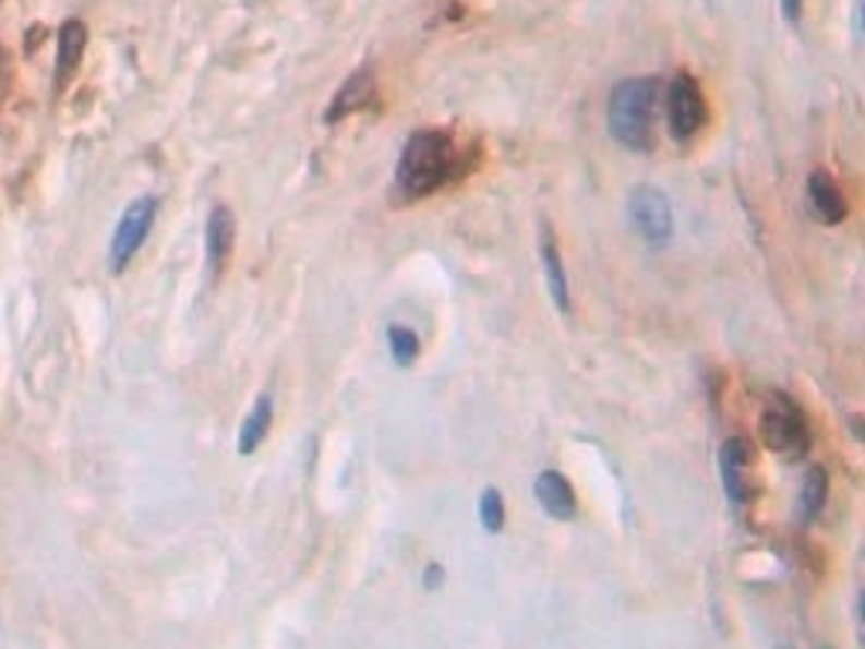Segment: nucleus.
I'll use <instances>...</instances> for the list:
<instances>
[{
	"label": "nucleus",
	"instance_id": "1",
	"mask_svg": "<svg viewBox=\"0 0 865 649\" xmlns=\"http://www.w3.org/2000/svg\"><path fill=\"white\" fill-rule=\"evenodd\" d=\"M460 173V149L454 135L443 129H417L406 140L399 163H396V193L412 203L423 200L446 183H454Z\"/></svg>",
	"mask_w": 865,
	"mask_h": 649
},
{
	"label": "nucleus",
	"instance_id": "2",
	"mask_svg": "<svg viewBox=\"0 0 865 649\" xmlns=\"http://www.w3.org/2000/svg\"><path fill=\"white\" fill-rule=\"evenodd\" d=\"M656 98H660V85L656 79H626L609 92V132L618 146L633 153H649L652 149V125H656Z\"/></svg>",
	"mask_w": 865,
	"mask_h": 649
},
{
	"label": "nucleus",
	"instance_id": "3",
	"mask_svg": "<svg viewBox=\"0 0 865 649\" xmlns=\"http://www.w3.org/2000/svg\"><path fill=\"white\" fill-rule=\"evenodd\" d=\"M760 433L774 454H784L791 460H802L812 447V430L802 413V406L784 393H771L765 417H760Z\"/></svg>",
	"mask_w": 865,
	"mask_h": 649
},
{
	"label": "nucleus",
	"instance_id": "4",
	"mask_svg": "<svg viewBox=\"0 0 865 649\" xmlns=\"http://www.w3.org/2000/svg\"><path fill=\"white\" fill-rule=\"evenodd\" d=\"M156 211H159V203L153 196H140V200H132L116 233H112V244H109V267L116 271V275H122V271L129 267V261L140 254V248L146 244V237L153 230V220H156Z\"/></svg>",
	"mask_w": 865,
	"mask_h": 649
},
{
	"label": "nucleus",
	"instance_id": "5",
	"mask_svg": "<svg viewBox=\"0 0 865 649\" xmlns=\"http://www.w3.org/2000/svg\"><path fill=\"white\" fill-rule=\"evenodd\" d=\"M626 214H629L633 230L642 237L646 244H652V248L670 244V237H673V207L656 187H636L629 193Z\"/></svg>",
	"mask_w": 865,
	"mask_h": 649
},
{
	"label": "nucleus",
	"instance_id": "6",
	"mask_svg": "<svg viewBox=\"0 0 865 649\" xmlns=\"http://www.w3.org/2000/svg\"><path fill=\"white\" fill-rule=\"evenodd\" d=\"M704 116H707V106H704V95H700V85L694 82V75L680 72L673 82H670V92H666V122H670V132L676 143H686L694 140L704 125Z\"/></svg>",
	"mask_w": 865,
	"mask_h": 649
},
{
	"label": "nucleus",
	"instance_id": "7",
	"mask_svg": "<svg viewBox=\"0 0 865 649\" xmlns=\"http://www.w3.org/2000/svg\"><path fill=\"white\" fill-rule=\"evenodd\" d=\"M720 477L726 501L734 507H744L754 497V481H750V443L744 436H731L720 447Z\"/></svg>",
	"mask_w": 865,
	"mask_h": 649
},
{
	"label": "nucleus",
	"instance_id": "8",
	"mask_svg": "<svg viewBox=\"0 0 865 649\" xmlns=\"http://www.w3.org/2000/svg\"><path fill=\"white\" fill-rule=\"evenodd\" d=\"M808 207L825 227H836V224H842L849 217L842 187L828 177L825 169H815V173L808 177Z\"/></svg>",
	"mask_w": 865,
	"mask_h": 649
},
{
	"label": "nucleus",
	"instance_id": "9",
	"mask_svg": "<svg viewBox=\"0 0 865 649\" xmlns=\"http://www.w3.org/2000/svg\"><path fill=\"white\" fill-rule=\"evenodd\" d=\"M233 237H237L233 211L220 203V207L211 211V220H206V233H203V241H206V264H211L214 275H220V271L227 267V261L233 254Z\"/></svg>",
	"mask_w": 865,
	"mask_h": 649
},
{
	"label": "nucleus",
	"instance_id": "10",
	"mask_svg": "<svg viewBox=\"0 0 865 649\" xmlns=\"http://www.w3.org/2000/svg\"><path fill=\"white\" fill-rule=\"evenodd\" d=\"M534 497L544 507V515H551L555 521H572L575 518V491L568 484V477L558 470H544L538 473L534 481Z\"/></svg>",
	"mask_w": 865,
	"mask_h": 649
},
{
	"label": "nucleus",
	"instance_id": "11",
	"mask_svg": "<svg viewBox=\"0 0 865 649\" xmlns=\"http://www.w3.org/2000/svg\"><path fill=\"white\" fill-rule=\"evenodd\" d=\"M271 423H274V399L271 393H261L251 406V413L240 423V436H237V454L240 457H251L261 450V443L267 440L271 433Z\"/></svg>",
	"mask_w": 865,
	"mask_h": 649
},
{
	"label": "nucleus",
	"instance_id": "12",
	"mask_svg": "<svg viewBox=\"0 0 865 649\" xmlns=\"http://www.w3.org/2000/svg\"><path fill=\"white\" fill-rule=\"evenodd\" d=\"M85 41H88V31L82 21H64L61 24V34H58V61H55V82L58 88L68 85V79L75 75V68L82 61V51H85Z\"/></svg>",
	"mask_w": 865,
	"mask_h": 649
},
{
	"label": "nucleus",
	"instance_id": "13",
	"mask_svg": "<svg viewBox=\"0 0 865 649\" xmlns=\"http://www.w3.org/2000/svg\"><path fill=\"white\" fill-rule=\"evenodd\" d=\"M541 267H544V278H548V291L555 298V309L562 315L572 312V298H568V271L562 264V254L555 248V237L544 227V237H541Z\"/></svg>",
	"mask_w": 865,
	"mask_h": 649
},
{
	"label": "nucleus",
	"instance_id": "14",
	"mask_svg": "<svg viewBox=\"0 0 865 649\" xmlns=\"http://www.w3.org/2000/svg\"><path fill=\"white\" fill-rule=\"evenodd\" d=\"M369 101H372V72H369V68H362V72H356V75L345 79V85H341L338 95L332 98V106H328L325 119H328V122H338V119H345L349 112L369 106Z\"/></svg>",
	"mask_w": 865,
	"mask_h": 649
},
{
	"label": "nucleus",
	"instance_id": "15",
	"mask_svg": "<svg viewBox=\"0 0 865 649\" xmlns=\"http://www.w3.org/2000/svg\"><path fill=\"white\" fill-rule=\"evenodd\" d=\"M825 497H828V473L821 467H812L805 473V484H802V494H798V521L802 525H812L821 515Z\"/></svg>",
	"mask_w": 865,
	"mask_h": 649
},
{
	"label": "nucleus",
	"instance_id": "16",
	"mask_svg": "<svg viewBox=\"0 0 865 649\" xmlns=\"http://www.w3.org/2000/svg\"><path fill=\"white\" fill-rule=\"evenodd\" d=\"M386 338H389L393 362H396L399 369H406V365H412V362L420 359V338H417V332H412V328H406V325H389Z\"/></svg>",
	"mask_w": 865,
	"mask_h": 649
},
{
	"label": "nucleus",
	"instance_id": "17",
	"mask_svg": "<svg viewBox=\"0 0 865 649\" xmlns=\"http://www.w3.org/2000/svg\"><path fill=\"white\" fill-rule=\"evenodd\" d=\"M480 528L488 534L504 531V497L497 488H488L480 494Z\"/></svg>",
	"mask_w": 865,
	"mask_h": 649
},
{
	"label": "nucleus",
	"instance_id": "18",
	"mask_svg": "<svg viewBox=\"0 0 865 649\" xmlns=\"http://www.w3.org/2000/svg\"><path fill=\"white\" fill-rule=\"evenodd\" d=\"M802 11H805V0H781V14H784V21L798 24V21H802Z\"/></svg>",
	"mask_w": 865,
	"mask_h": 649
},
{
	"label": "nucleus",
	"instance_id": "19",
	"mask_svg": "<svg viewBox=\"0 0 865 649\" xmlns=\"http://www.w3.org/2000/svg\"><path fill=\"white\" fill-rule=\"evenodd\" d=\"M443 586V568L440 565H430L427 575H423V589H440Z\"/></svg>",
	"mask_w": 865,
	"mask_h": 649
}]
</instances>
